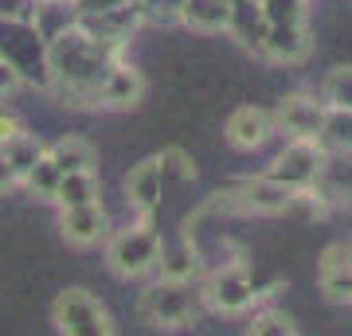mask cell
Segmentation results:
<instances>
[{
    "instance_id": "cell-1",
    "label": "cell",
    "mask_w": 352,
    "mask_h": 336,
    "mask_svg": "<svg viewBox=\"0 0 352 336\" xmlns=\"http://www.w3.org/2000/svg\"><path fill=\"white\" fill-rule=\"evenodd\" d=\"M43 59L59 94L71 98V106H94V82L113 59H122V43H110V39L90 36L87 27L67 24L59 36L47 39Z\"/></svg>"
},
{
    "instance_id": "cell-2",
    "label": "cell",
    "mask_w": 352,
    "mask_h": 336,
    "mask_svg": "<svg viewBox=\"0 0 352 336\" xmlns=\"http://www.w3.org/2000/svg\"><path fill=\"white\" fill-rule=\"evenodd\" d=\"M106 270L122 282H138V278H149L153 266H157V254H161V231L153 227V219L138 215L133 227H122V231H110L106 235Z\"/></svg>"
},
{
    "instance_id": "cell-3",
    "label": "cell",
    "mask_w": 352,
    "mask_h": 336,
    "mask_svg": "<svg viewBox=\"0 0 352 336\" xmlns=\"http://www.w3.org/2000/svg\"><path fill=\"white\" fill-rule=\"evenodd\" d=\"M200 289L192 282H173V278H153L149 286L141 289L138 309L141 317L157 328H188L200 317Z\"/></svg>"
},
{
    "instance_id": "cell-4",
    "label": "cell",
    "mask_w": 352,
    "mask_h": 336,
    "mask_svg": "<svg viewBox=\"0 0 352 336\" xmlns=\"http://www.w3.org/2000/svg\"><path fill=\"white\" fill-rule=\"evenodd\" d=\"M200 298L219 317H247L258 305V289H254V278L247 270V262L231 258V262H219L215 270L204 274Z\"/></svg>"
},
{
    "instance_id": "cell-5",
    "label": "cell",
    "mask_w": 352,
    "mask_h": 336,
    "mask_svg": "<svg viewBox=\"0 0 352 336\" xmlns=\"http://www.w3.org/2000/svg\"><path fill=\"white\" fill-rule=\"evenodd\" d=\"M51 321L63 336H113V317L90 289L71 286L51 301Z\"/></svg>"
},
{
    "instance_id": "cell-6",
    "label": "cell",
    "mask_w": 352,
    "mask_h": 336,
    "mask_svg": "<svg viewBox=\"0 0 352 336\" xmlns=\"http://www.w3.org/2000/svg\"><path fill=\"white\" fill-rule=\"evenodd\" d=\"M294 188L278 184L270 176H251V180H235V184L219 188L212 196L215 208H227V212H239V215H282L286 199Z\"/></svg>"
},
{
    "instance_id": "cell-7",
    "label": "cell",
    "mask_w": 352,
    "mask_h": 336,
    "mask_svg": "<svg viewBox=\"0 0 352 336\" xmlns=\"http://www.w3.org/2000/svg\"><path fill=\"white\" fill-rule=\"evenodd\" d=\"M325 153L314 137H289V145L266 164V176L286 188H309L317 184V176L325 172Z\"/></svg>"
},
{
    "instance_id": "cell-8",
    "label": "cell",
    "mask_w": 352,
    "mask_h": 336,
    "mask_svg": "<svg viewBox=\"0 0 352 336\" xmlns=\"http://www.w3.org/2000/svg\"><path fill=\"white\" fill-rule=\"evenodd\" d=\"M145 90H149V82H145V75L133 63L113 59L102 71V78L94 82V106L98 110H113V113L138 110L141 102H145Z\"/></svg>"
},
{
    "instance_id": "cell-9",
    "label": "cell",
    "mask_w": 352,
    "mask_h": 336,
    "mask_svg": "<svg viewBox=\"0 0 352 336\" xmlns=\"http://www.w3.org/2000/svg\"><path fill=\"white\" fill-rule=\"evenodd\" d=\"M321 117H325V102L317 98V94H305V90L282 94L274 102V110H270L274 133H286V137H317Z\"/></svg>"
},
{
    "instance_id": "cell-10",
    "label": "cell",
    "mask_w": 352,
    "mask_h": 336,
    "mask_svg": "<svg viewBox=\"0 0 352 336\" xmlns=\"http://www.w3.org/2000/svg\"><path fill=\"white\" fill-rule=\"evenodd\" d=\"M59 235H63L67 247L75 250L102 247L106 235H110V215L102 208V199L78 203V208H59Z\"/></svg>"
},
{
    "instance_id": "cell-11",
    "label": "cell",
    "mask_w": 352,
    "mask_h": 336,
    "mask_svg": "<svg viewBox=\"0 0 352 336\" xmlns=\"http://www.w3.org/2000/svg\"><path fill=\"white\" fill-rule=\"evenodd\" d=\"M258 55L266 63H274V67H302L314 55V32H309L305 20H298V24H270Z\"/></svg>"
},
{
    "instance_id": "cell-12",
    "label": "cell",
    "mask_w": 352,
    "mask_h": 336,
    "mask_svg": "<svg viewBox=\"0 0 352 336\" xmlns=\"http://www.w3.org/2000/svg\"><path fill=\"white\" fill-rule=\"evenodd\" d=\"M317 289L329 305L349 309L352 305V258L344 243H329L317 258Z\"/></svg>"
},
{
    "instance_id": "cell-13",
    "label": "cell",
    "mask_w": 352,
    "mask_h": 336,
    "mask_svg": "<svg viewBox=\"0 0 352 336\" xmlns=\"http://www.w3.org/2000/svg\"><path fill=\"white\" fill-rule=\"evenodd\" d=\"M161 188H164V172H161V157H157V153L145 157V161H138L126 172V180H122L126 203L138 215H145V219H153L157 208H161Z\"/></svg>"
},
{
    "instance_id": "cell-14",
    "label": "cell",
    "mask_w": 352,
    "mask_h": 336,
    "mask_svg": "<svg viewBox=\"0 0 352 336\" xmlns=\"http://www.w3.org/2000/svg\"><path fill=\"white\" fill-rule=\"evenodd\" d=\"M270 137H274L270 110H258V106H239L223 122V141L235 153H258Z\"/></svg>"
},
{
    "instance_id": "cell-15",
    "label": "cell",
    "mask_w": 352,
    "mask_h": 336,
    "mask_svg": "<svg viewBox=\"0 0 352 336\" xmlns=\"http://www.w3.org/2000/svg\"><path fill=\"white\" fill-rule=\"evenodd\" d=\"M270 32L263 16V4L258 0H231V20H227V36L235 39L247 55H258L263 51V39Z\"/></svg>"
},
{
    "instance_id": "cell-16",
    "label": "cell",
    "mask_w": 352,
    "mask_h": 336,
    "mask_svg": "<svg viewBox=\"0 0 352 336\" xmlns=\"http://www.w3.org/2000/svg\"><path fill=\"white\" fill-rule=\"evenodd\" d=\"M78 27H87L90 36L110 39V43H126L133 32H138L145 20H141L138 4H118V8H106V12H90V16H75Z\"/></svg>"
},
{
    "instance_id": "cell-17",
    "label": "cell",
    "mask_w": 352,
    "mask_h": 336,
    "mask_svg": "<svg viewBox=\"0 0 352 336\" xmlns=\"http://www.w3.org/2000/svg\"><path fill=\"white\" fill-rule=\"evenodd\" d=\"M153 274H157V278H173V282H196V278L204 274L200 247H196L188 235L180 238V243H173V247H164V243H161V254H157Z\"/></svg>"
},
{
    "instance_id": "cell-18",
    "label": "cell",
    "mask_w": 352,
    "mask_h": 336,
    "mask_svg": "<svg viewBox=\"0 0 352 336\" xmlns=\"http://www.w3.org/2000/svg\"><path fill=\"white\" fill-rule=\"evenodd\" d=\"M227 20H231V0H184L176 24L200 32V36H219L227 32Z\"/></svg>"
},
{
    "instance_id": "cell-19",
    "label": "cell",
    "mask_w": 352,
    "mask_h": 336,
    "mask_svg": "<svg viewBox=\"0 0 352 336\" xmlns=\"http://www.w3.org/2000/svg\"><path fill=\"white\" fill-rule=\"evenodd\" d=\"M47 157L55 161L59 172H82V168H98V149L78 133H63L59 141L47 145Z\"/></svg>"
},
{
    "instance_id": "cell-20",
    "label": "cell",
    "mask_w": 352,
    "mask_h": 336,
    "mask_svg": "<svg viewBox=\"0 0 352 336\" xmlns=\"http://www.w3.org/2000/svg\"><path fill=\"white\" fill-rule=\"evenodd\" d=\"M102 199V180L98 168H82V172H63L59 176V188H55V199L59 208H78V203H94Z\"/></svg>"
},
{
    "instance_id": "cell-21",
    "label": "cell",
    "mask_w": 352,
    "mask_h": 336,
    "mask_svg": "<svg viewBox=\"0 0 352 336\" xmlns=\"http://www.w3.org/2000/svg\"><path fill=\"white\" fill-rule=\"evenodd\" d=\"M317 145L325 157H337V153H352V110H329L321 117V129H317Z\"/></svg>"
},
{
    "instance_id": "cell-22",
    "label": "cell",
    "mask_w": 352,
    "mask_h": 336,
    "mask_svg": "<svg viewBox=\"0 0 352 336\" xmlns=\"http://www.w3.org/2000/svg\"><path fill=\"white\" fill-rule=\"evenodd\" d=\"M59 168H55V161L47 157V145H43V153L36 157V164L24 172V180H20V188H24L28 196H36V199H55V188H59Z\"/></svg>"
},
{
    "instance_id": "cell-23",
    "label": "cell",
    "mask_w": 352,
    "mask_h": 336,
    "mask_svg": "<svg viewBox=\"0 0 352 336\" xmlns=\"http://www.w3.org/2000/svg\"><path fill=\"white\" fill-rule=\"evenodd\" d=\"M247 317H251V321H247V333H251V336H298V333H302L298 321H294L286 309H270V305L258 309V305H254Z\"/></svg>"
},
{
    "instance_id": "cell-24",
    "label": "cell",
    "mask_w": 352,
    "mask_h": 336,
    "mask_svg": "<svg viewBox=\"0 0 352 336\" xmlns=\"http://www.w3.org/2000/svg\"><path fill=\"white\" fill-rule=\"evenodd\" d=\"M321 102L329 110H352V63L333 67L321 82Z\"/></svg>"
},
{
    "instance_id": "cell-25",
    "label": "cell",
    "mask_w": 352,
    "mask_h": 336,
    "mask_svg": "<svg viewBox=\"0 0 352 336\" xmlns=\"http://www.w3.org/2000/svg\"><path fill=\"white\" fill-rule=\"evenodd\" d=\"M0 153L8 157V164L16 168V176L24 180V172L32 168V164H36V157L43 153V145H39V137H36V133H28V129H20V133H16L12 141H4V145H0Z\"/></svg>"
},
{
    "instance_id": "cell-26",
    "label": "cell",
    "mask_w": 352,
    "mask_h": 336,
    "mask_svg": "<svg viewBox=\"0 0 352 336\" xmlns=\"http://www.w3.org/2000/svg\"><path fill=\"white\" fill-rule=\"evenodd\" d=\"M258 4H263L266 24H298V20H305L309 0H258Z\"/></svg>"
},
{
    "instance_id": "cell-27",
    "label": "cell",
    "mask_w": 352,
    "mask_h": 336,
    "mask_svg": "<svg viewBox=\"0 0 352 336\" xmlns=\"http://www.w3.org/2000/svg\"><path fill=\"white\" fill-rule=\"evenodd\" d=\"M145 24H176L180 20V4L184 0H133Z\"/></svg>"
},
{
    "instance_id": "cell-28",
    "label": "cell",
    "mask_w": 352,
    "mask_h": 336,
    "mask_svg": "<svg viewBox=\"0 0 352 336\" xmlns=\"http://www.w3.org/2000/svg\"><path fill=\"white\" fill-rule=\"evenodd\" d=\"M157 157H161L164 180H168V176H173V180H196V161H192L184 149H161Z\"/></svg>"
},
{
    "instance_id": "cell-29",
    "label": "cell",
    "mask_w": 352,
    "mask_h": 336,
    "mask_svg": "<svg viewBox=\"0 0 352 336\" xmlns=\"http://www.w3.org/2000/svg\"><path fill=\"white\" fill-rule=\"evenodd\" d=\"M20 87H24V71L8 55H0V98H12Z\"/></svg>"
},
{
    "instance_id": "cell-30",
    "label": "cell",
    "mask_w": 352,
    "mask_h": 336,
    "mask_svg": "<svg viewBox=\"0 0 352 336\" xmlns=\"http://www.w3.org/2000/svg\"><path fill=\"white\" fill-rule=\"evenodd\" d=\"M16 188H20V176H16V168L8 164V157L0 153V196H8Z\"/></svg>"
},
{
    "instance_id": "cell-31",
    "label": "cell",
    "mask_w": 352,
    "mask_h": 336,
    "mask_svg": "<svg viewBox=\"0 0 352 336\" xmlns=\"http://www.w3.org/2000/svg\"><path fill=\"white\" fill-rule=\"evenodd\" d=\"M20 129H28V125L20 122V117H16V113L0 110V145H4V141H12L16 133H20Z\"/></svg>"
},
{
    "instance_id": "cell-32",
    "label": "cell",
    "mask_w": 352,
    "mask_h": 336,
    "mask_svg": "<svg viewBox=\"0 0 352 336\" xmlns=\"http://www.w3.org/2000/svg\"><path fill=\"white\" fill-rule=\"evenodd\" d=\"M36 4H43V8H59V4H71V0H36Z\"/></svg>"
},
{
    "instance_id": "cell-33",
    "label": "cell",
    "mask_w": 352,
    "mask_h": 336,
    "mask_svg": "<svg viewBox=\"0 0 352 336\" xmlns=\"http://www.w3.org/2000/svg\"><path fill=\"white\" fill-rule=\"evenodd\" d=\"M344 247H349V258H352V235H349V238H344Z\"/></svg>"
}]
</instances>
